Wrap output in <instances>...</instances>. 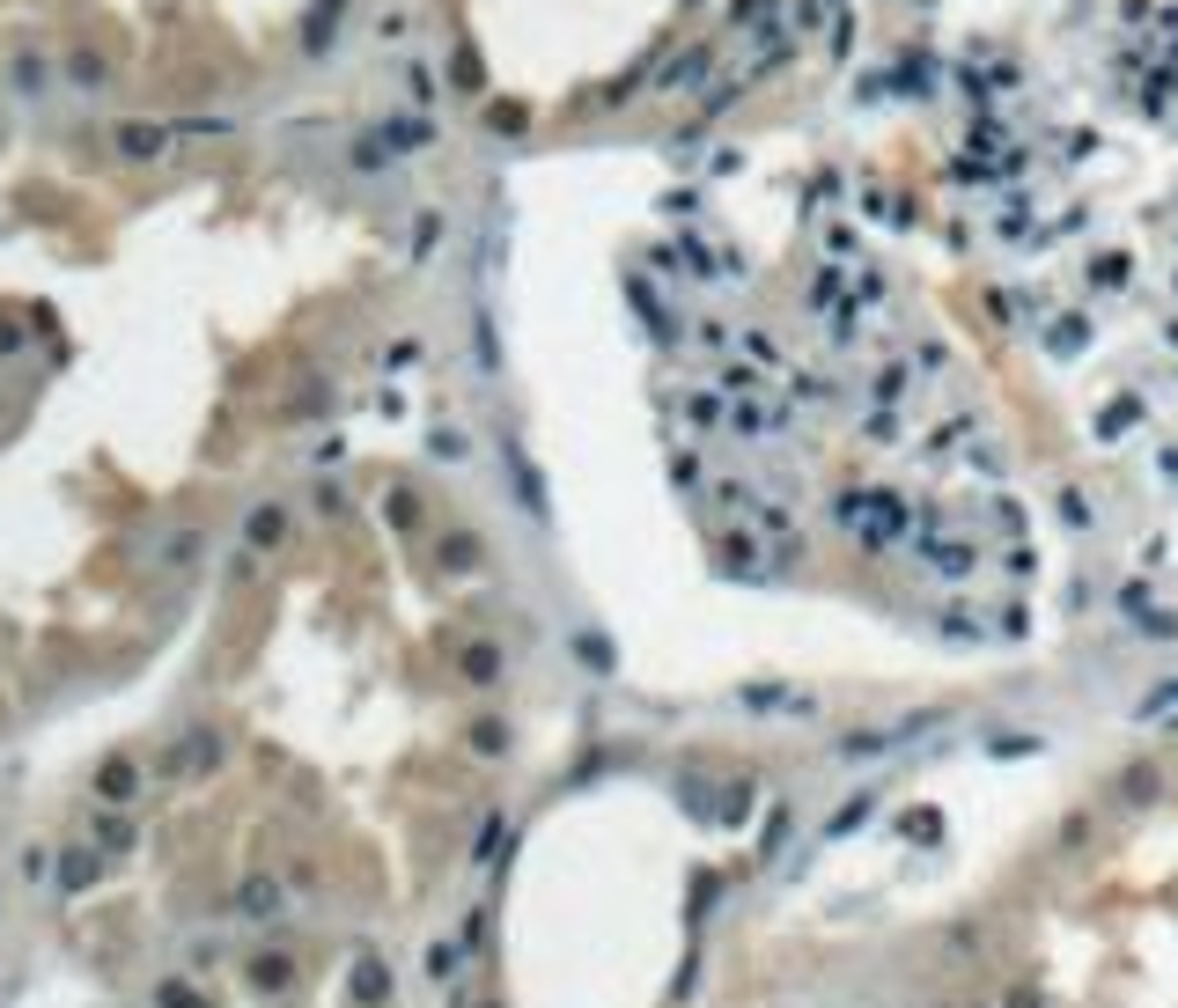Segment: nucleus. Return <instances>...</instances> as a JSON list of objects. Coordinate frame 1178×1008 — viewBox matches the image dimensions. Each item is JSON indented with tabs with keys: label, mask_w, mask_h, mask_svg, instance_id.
I'll list each match as a JSON object with an SVG mask.
<instances>
[{
	"label": "nucleus",
	"mask_w": 1178,
	"mask_h": 1008,
	"mask_svg": "<svg viewBox=\"0 0 1178 1008\" xmlns=\"http://www.w3.org/2000/svg\"><path fill=\"white\" fill-rule=\"evenodd\" d=\"M250 979H258V987H281V979H287V957H258V964H250Z\"/></svg>",
	"instance_id": "obj_7"
},
{
	"label": "nucleus",
	"mask_w": 1178,
	"mask_h": 1008,
	"mask_svg": "<svg viewBox=\"0 0 1178 1008\" xmlns=\"http://www.w3.org/2000/svg\"><path fill=\"white\" fill-rule=\"evenodd\" d=\"M155 1008H207V993L184 979H155Z\"/></svg>",
	"instance_id": "obj_2"
},
{
	"label": "nucleus",
	"mask_w": 1178,
	"mask_h": 1008,
	"mask_svg": "<svg viewBox=\"0 0 1178 1008\" xmlns=\"http://www.w3.org/2000/svg\"><path fill=\"white\" fill-rule=\"evenodd\" d=\"M74 82H82V89L103 82V59H96V52H82V59H74Z\"/></svg>",
	"instance_id": "obj_8"
},
{
	"label": "nucleus",
	"mask_w": 1178,
	"mask_h": 1008,
	"mask_svg": "<svg viewBox=\"0 0 1178 1008\" xmlns=\"http://www.w3.org/2000/svg\"><path fill=\"white\" fill-rule=\"evenodd\" d=\"M281 530H287V515H281V508H258V515H250V545H258V552L281 545Z\"/></svg>",
	"instance_id": "obj_3"
},
{
	"label": "nucleus",
	"mask_w": 1178,
	"mask_h": 1008,
	"mask_svg": "<svg viewBox=\"0 0 1178 1008\" xmlns=\"http://www.w3.org/2000/svg\"><path fill=\"white\" fill-rule=\"evenodd\" d=\"M59 877H67V883H89V877H96V861H89V854H67V869H59Z\"/></svg>",
	"instance_id": "obj_9"
},
{
	"label": "nucleus",
	"mask_w": 1178,
	"mask_h": 1008,
	"mask_svg": "<svg viewBox=\"0 0 1178 1008\" xmlns=\"http://www.w3.org/2000/svg\"><path fill=\"white\" fill-rule=\"evenodd\" d=\"M96 788H103V795H111V803H126V795H133V788H140V773H133V759H111V765H103V780H96Z\"/></svg>",
	"instance_id": "obj_1"
},
{
	"label": "nucleus",
	"mask_w": 1178,
	"mask_h": 1008,
	"mask_svg": "<svg viewBox=\"0 0 1178 1008\" xmlns=\"http://www.w3.org/2000/svg\"><path fill=\"white\" fill-rule=\"evenodd\" d=\"M273 906H281V898H273V883H244V913H258V920H266Z\"/></svg>",
	"instance_id": "obj_6"
},
{
	"label": "nucleus",
	"mask_w": 1178,
	"mask_h": 1008,
	"mask_svg": "<svg viewBox=\"0 0 1178 1008\" xmlns=\"http://www.w3.org/2000/svg\"><path fill=\"white\" fill-rule=\"evenodd\" d=\"M96 840H103V854H126V846H133V825H126V817H103Z\"/></svg>",
	"instance_id": "obj_4"
},
{
	"label": "nucleus",
	"mask_w": 1178,
	"mask_h": 1008,
	"mask_svg": "<svg viewBox=\"0 0 1178 1008\" xmlns=\"http://www.w3.org/2000/svg\"><path fill=\"white\" fill-rule=\"evenodd\" d=\"M354 987H361V1001H383V987H391V979H383V964H376V957H361V972H354Z\"/></svg>",
	"instance_id": "obj_5"
}]
</instances>
